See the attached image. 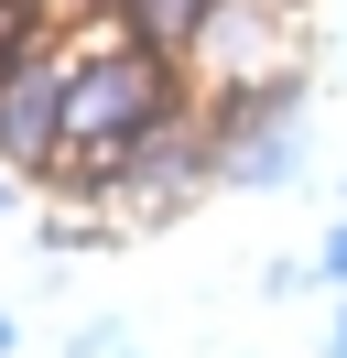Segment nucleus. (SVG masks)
<instances>
[{
  "instance_id": "nucleus-8",
  "label": "nucleus",
  "mask_w": 347,
  "mask_h": 358,
  "mask_svg": "<svg viewBox=\"0 0 347 358\" xmlns=\"http://www.w3.org/2000/svg\"><path fill=\"white\" fill-rule=\"evenodd\" d=\"M325 358H347V293H337V326H325Z\"/></svg>"
},
{
  "instance_id": "nucleus-2",
  "label": "nucleus",
  "mask_w": 347,
  "mask_h": 358,
  "mask_svg": "<svg viewBox=\"0 0 347 358\" xmlns=\"http://www.w3.org/2000/svg\"><path fill=\"white\" fill-rule=\"evenodd\" d=\"M65 76H76V44L55 22L0 55V163L11 174H55L65 163Z\"/></svg>"
},
{
  "instance_id": "nucleus-6",
  "label": "nucleus",
  "mask_w": 347,
  "mask_h": 358,
  "mask_svg": "<svg viewBox=\"0 0 347 358\" xmlns=\"http://www.w3.org/2000/svg\"><path fill=\"white\" fill-rule=\"evenodd\" d=\"M315 282H337V293H347V217L325 228V250H315Z\"/></svg>"
},
{
  "instance_id": "nucleus-1",
  "label": "nucleus",
  "mask_w": 347,
  "mask_h": 358,
  "mask_svg": "<svg viewBox=\"0 0 347 358\" xmlns=\"http://www.w3.org/2000/svg\"><path fill=\"white\" fill-rule=\"evenodd\" d=\"M185 55H152L130 44L120 22L87 33L76 44V76H65V196H108V185L130 174V152H141L163 120H185Z\"/></svg>"
},
{
  "instance_id": "nucleus-11",
  "label": "nucleus",
  "mask_w": 347,
  "mask_h": 358,
  "mask_svg": "<svg viewBox=\"0 0 347 358\" xmlns=\"http://www.w3.org/2000/svg\"><path fill=\"white\" fill-rule=\"evenodd\" d=\"M337 196H347V185H337Z\"/></svg>"
},
{
  "instance_id": "nucleus-9",
  "label": "nucleus",
  "mask_w": 347,
  "mask_h": 358,
  "mask_svg": "<svg viewBox=\"0 0 347 358\" xmlns=\"http://www.w3.org/2000/svg\"><path fill=\"white\" fill-rule=\"evenodd\" d=\"M11 206H22V185H11V163H0V217H11Z\"/></svg>"
},
{
  "instance_id": "nucleus-4",
  "label": "nucleus",
  "mask_w": 347,
  "mask_h": 358,
  "mask_svg": "<svg viewBox=\"0 0 347 358\" xmlns=\"http://www.w3.org/2000/svg\"><path fill=\"white\" fill-rule=\"evenodd\" d=\"M206 185H217V120L185 109V120H163V131L130 152V174L108 185V217H120V228H152V217H174V206H195Z\"/></svg>"
},
{
  "instance_id": "nucleus-10",
  "label": "nucleus",
  "mask_w": 347,
  "mask_h": 358,
  "mask_svg": "<svg viewBox=\"0 0 347 358\" xmlns=\"http://www.w3.org/2000/svg\"><path fill=\"white\" fill-rule=\"evenodd\" d=\"M11 348H22V326H11V315H0V358H11Z\"/></svg>"
},
{
  "instance_id": "nucleus-5",
  "label": "nucleus",
  "mask_w": 347,
  "mask_h": 358,
  "mask_svg": "<svg viewBox=\"0 0 347 358\" xmlns=\"http://www.w3.org/2000/svg\"><path fill=\"white\" fill-rule=\"evenodd\" d=\"M108 22L152 55H195V33L217 22V0H108Z\"/></svg>"
},
{
  "instance_id": "nucleus-3",
  "label": "nucleus",
  "mask_w": 347,
  "mask_h": 358,
  "mask_svg": "<svg viewBox=\"0 0 347 358\" xmlns=\"http://www.w3.org/2000/svg\"><path fill=\"white\" fill-rule=\"evenodd\" d=\"M185 76H195L206 98H239V87H282V76H304L293 0H217V22L195 33Z\"/></svg>"
},
{
  "instance_id": "nucleus-7",
  "label": "nucleus",
  "mask_w": 347,
  "mask_h": 358,
  "mask_svg": "<svg viewBox=\"0 0 347 358\" xmlns=\"http://www.w3.org/2000/svg\"><path fill=\"white\" fill-rule=\"evenodd\" d=\"M33 11H43L55 33H65V22H87V11H108V0H33Z\"/></svg>"
},
{
  "instance_id": "nucleus-12",
  "label": "nucleus",
  "mask_w": 347,
  "mask_h": 358,
  "mask_svg": "<svg viewBox=\"0 0 347 358\" xmlns=\"http://www.w3.org/2000/svg\"><path fill=\"white\" fill-rule=\"evenodd\" d=\"M120 358H130V348H120Z\"/></svg>"
}]
</instances>
